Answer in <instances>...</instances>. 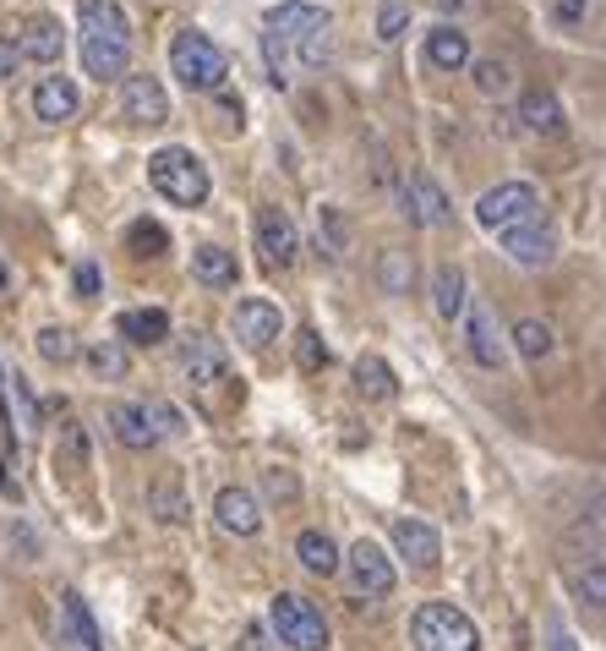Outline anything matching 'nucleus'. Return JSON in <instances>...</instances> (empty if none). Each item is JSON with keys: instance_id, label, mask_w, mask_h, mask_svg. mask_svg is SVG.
I'll use <instances>...</instances> for the list:
<instances>
[{"instance_id": "nucleus-1", "label": "nucleus", "mask_w": 606, "mask_h": 651, "mask_svg": "<svg viewBox=\"0 0 606 651\" xmlns=\"http://www.w3.org/2000/svg\"><path fill=\"white\" fill-rule=\"evenodd\" d=\"M77 39H83V67L88 77H126L132 61V23L116 0H77Z\"/></svg>"}, {"instance_id": "nucleus-2", "label": "nucleus", "mask_w": 606, "mask_h": 651, "mask_svg": "<svg viewBox=\"0 0 606 651\" xmlns=\"http://www.w3.org/2000/svg\"><path fill=\"white\" fill-rule=\"evenodd\" d=\"M148 181H154V192H159L165 203H175V208H203L208 192H214L208 165H203L192 148H175V143L148 159Z\"/></svg>"}, {"instance_id": "nucleus-3", "label": "nucleus", "mask_w": 606, "mask_h": 651, "mask_svg": "<svg viewBox=\"0 0 606 651\" xmlns=\"http://www.w3.org/2000/svg\"><path fill=\"white\" fill-rule=\"evenodd\" d=\"M410 640L415 651H481V629L453 602H421L410 618Z\"/></svg>"}, {"instance_id": "nucleus-4", "label": "nucleus", "mask_w": 606, "mask_h": 651, "mask_svg": "<svg viewBox=\"0 0 606 651\" xmlns=\"http://www.w3.org/2000/svg\"><path fill=\"white\" fill-rule=\"evenodd\" d=\"M170 72H175L192 94H219L225 77H230V56H225L208 34L186 28V34H175V45H170Z\"/></svg>"}, {"instance_id": "nucleus-5", "label": "nucleus", "mask_w": 606, "mask_h": 651, "mask_svg": "<svg viewBox=\"0 0 606 651\" xmlns=\"http://www.w3.org/2000/svg\"><path fill=\"white\" fill-rule=\"evenodd\" d=\"M268 624H274L279 646H290V651H328V624L301 591H279L268 602Z\"/></svg>"}, {"instance_id": "nucleus-6", "label": "nucleus", "mask_w": 606, "mask_h": 651, "mask_svg": "<svg viewBox=\"0 0 606 651\" xmlns=\"http://www.w3.org/2000/svg\"><path fill=\"white\" fill-rule=\"evenodd\" d=\"M475 219L502 236V230H519V225L541 219V197H535L530 181H502V186H492V192L475 197Z\"/></svg>"}, {"instance_id": "nucleus-7", "label": "nucleus", "mask_w": 606, "mask_h": 651, "mask_svg": "<svg viewBox=\"0 0 606 651\" xmlns=\"http://www.w3.org/2000/svg\"><path fill=\"white\" fill-rule=\"evenodd\" d=\"M121 116H126L132 126H165V121H170V94H165V83L148 77V72H126V77H121Z\"/></svg>"}, {"instance_id": "nucleus-8", "label": "nucleus", "mask_w": 606, "mask_h": 651, "mask_svg": "<svg viewBox=\"0 0 606 651\" xmlns=\"http://www.w3.org/2000/svg\"><path fill=\"white\" fill-rule=\"evenodd\" d=\"M399 208L410 225H453V208H448V192L426 176V170H410L399 181Z\"/></svg>"}, {"instance_id": "nucleus-9", "label": "nucleus", "mask_w": 606, "mask_h": 651, "mask_svg": "<svg viewBox=\"0 0 606 651\" xmlns=\"http://www.w3.org/2000/svg\"><path fill=\"white\" fill-rule=\"evenodd\" d=\"M339 564L350 569V580H355V591H361V596H393V580H399V575H393V564H388V553H383L377 542H366V537H361V542L339 558Z\"/></svg>"}, {"instance_id": "nucleus-10", "label": "nucleus", "mask_w": 606, "mask_h": 651, "mask_svg": "<svg viewBox=\"0 0 606 651\" xmlns=\"http://www.w3.org/2000/svg\"><path fill=\"white\" fill-rule=\"evenodd\" d=\"M279 335H284V312H279L274 301H263V296L235 301V340H241L246 351H268Z\"/></svg>"}, {"instance_id": "nucleus-11", "label": "nucleus", "mask_w": 606, "mask_h": 651, "mask_svg": "<svg viewBox=\"0 0 606 651\" xmlns=\"http://www.w3.org/2000/svg\"><path fill=\"white\" fill-rule=\"evenodd\" d=\"M257 252H263L268 268H290V263H295L301 230H295V219H290L284 208H263V214H257Z\"/></svg>"}, {"instance_id": "nucleus-12", "label": "nucleus", "mask_w": 606, "mask_h": 651, "mask_svg": "<svg viewBox=\"0 0 606 651\" xmlns=\"http://www.w3.org/2000/svg\"><path fill=\"white\" fill-rule=\"evenodd\" d=\"M225 346L219 340H208V335H192V340H181V373H186V384L192 389H219L225 384Z\"/></svg>"}, {"instance_id": "nucleus-13", "label": "nucleus", "mask_w": 606, "mask_h": 651, "mask_svg": "<svg viewBox=\"0 0 606 651\" xmlns=\"http://www.w3.org/2000/svg\"><path fill=\"white\" fill-rule=\"evenodd\" d=\"M263 28L274 39H301V34L328 28V7H317V0H279V7L263 12Z\"/></svg>"}, {"instance_id": "nucleus-14", "label": "nucleus", "mask_w": 606, "mask_h": 651, "mask_svg": "<svg viewBox=\"0 0 606 651\" xmlns=\"http://www.w3.org/2000/svg\"><path fill=\"white\" fill-rule=\"evenodd\" d=\"M502 252H508L513 263H524V268H541V263L557 257V230L541 225V219H530V225H519V230H502Z\"/></svg>"}, {"instance_id": "nucleus-15", "label": "nucleus", "mask_w": 606, "mask_h": 651, "mask_svg": "<svg viewBox=\"0 0 606 651\" xmlns=\"http://www.w3.org/2000/svg\"><path fill=\"white\" fill-rule=\"evenodd\" d=\"M464 340H470V357L481 367H502V340H497V323H492V306L486 301H464Z\"/></svg>"}, {"instance_id": "nucleus-16", "label": "nucleus", "mask_w": 606, "mask_h": 651, "mask_svg": "<svg viewBox=\"0 0 606 651\" xmlns=\"http://www.w3.org/2000/svg\"><path fill=\"white\" fill-rule=\"evenodd\" d=\"M393 547H399V558H410L415 569H437V558H443L437 531H432L426 520H410V515L393 520Z\"/></svg>"}, {"instance_id": "nucleus-17", "label": "nucleus", "mask_w": 606, "mask_h": 651, "mask_svg": "<svg viewBox=\"0 0 606 651\" xmlns=\"http://www.w3.org/2000/svg\"><path fill=\"white\" fill-rule=\"evenodd\" d=\"M519 121H524V132H535V137H562V132H568L562 99H557L552 88H530V94L519 99Z\"/></svg>"}, {"instance_id": "nucleus-18", "label": "nucleus", "mask_w": 606, "mask_h": 651, "mask_svg": "<svg viewBox=\"0 0 606 651\" xmlns=\"http://www.w3.org/2000/svg\"><path fill=\"white\" fill-rule=\"evenodd\" d=\"M214 515H219V526H225L230 537H257V531H263V504H257L246 487H225V493L214 498Z\"/></svg>"}, {"instance_id": "nucleus-19", "label": "nucleus", "mask_w": 606, "mask_h": 651, "mask_svg": "<svg viewBox=\"0 0 606 651\" xmlns=\"http://www.w3.org/2000/svg\"><path fill=\"white\" fill-rule=\"evenodd\" d=\"M116 335H121L126 346H165V340H170V312H159V306H132V312L116 317Z\"/></svg>"}, {"instance_id": "nucleus-20", "label": "nucleus", "mask_w": 606, "mask_h": 651, "mask_svg": "<svg viewBox=\"0 0 606 651\" xmlns=\"http://www.w3.org/2000/svg\"><path fill=\"white\" fill-rule=\"evenodd\" d=\"M61 50H66V34H61V23H50V17H34V23L17 34V56H23V61L56 67Z\"/></svg>"}, {"instance_id": "nucleus-21", "label": "nucleus", "mask_w": 606, "mask_h": 651, "mask_svg": "<svg viewBox=\"0 0 606 651\" xmlns=\"http://www.w3.org/2000/svg\"><path fill=\"white\" fill-rule=\"evenodd\" d=\"M77 105H83V99H77V83H72V77H45V83L34 88V116L50 121V126L72 121Z\"/></svg>"}, {"instance_id": "nucleus-22", "label": "nucleus", "mask_w": 606, "mask_h": 651, "mask_svg": "<svg viewBox=\"0 0 606 651\" xmlns=\"http://www.w3.org/2000/svg\"><path fill=\"white\" fill-rule=\"evenodd\" d=\"M426 61H432L437 72H464V67H470V34H459L453 23H437V28L426 34Z\"/></svg>"}, {"instance_id": "nucleus-23", "label": "nucleus", "mask_w": 606, "mask_h": 651, "mask_svg": "<svg viewBox=\"0 0 606 651\" xmlns=\"http://www.w3.org/2000/svg\"><path fill=\"white\" fill-rule=\"evenodd\" d=\"M61 624L77 635L83 651H110V646H105V629H99V618H94V607H88L83 591H72V586L61 591Z\"/></svg>"}, {"instance_id": "nucleus-24", "label": "nucleus", "mask_w": 606, "mask_h": 651, "mask_svg": "<svg viewBox=\"0 0 606 651\" xmlns=\"http://www.w3.org/2000/svg\"><path fill=\"white\" fill-rule=\"evenodd\" d=\"M192 274H197L203 285H214V290H230V285L241 279V263H235V252H225V246H197V252H192Z\"/></svg>"}, {"instance_id": "nucleus-25", "label": "nucleus", "mask_w": 606, "mask_h": 651, "mask_svg": "<svg viewBox=\"0 0 606 651\" xmlns=\"http://www.w3.org/2000/svg\"><path fill=\"white\" fill-rule=\"evenodd\" d=\"M464 274L453 268V263H443V268H432V306H437V317H464Z\"/></svg>"}, {"instance_id": "nucleus-26", "label": "nucleus", "mask_w": 606, "mask_h": 651, "mask_svg": "<svg viewBox=\"0 0 606 651\" xmlns=\"http://www.w3.org/2000/svg\"><path fill=\"white\" fill-rule=\"evenodd\" d=\"M355 389H361L366 400H393L399 378H393V367H388L377 351H361V357H355Z\"/></svg>"}, {"instance_id": "nucleus-27", "label": "nucleus", "mask_w": 606, "mask_h": 651, "mask_svg": "<svg viewBox=\"0 0 606 651\" xmlns=\"http://www.w3.org/2000/svg\"><path fill=\"white\" fill-rule=\"evenodd\" d=\"M110 427H116V438H121L126 449H154V444H159L154 427H148V417H143V406H132V400H116V406H110Z\"/></svg>"}, {"instance_id": "nucleus-28", "label": "nucleus", "mask_w": 606, "mask_h": 651, "mask_svg": "<svg viewBox=\"0 0 606 651\" xmlns=\"http://www.w3.org/2000/svg\"><path fill=\"white\" fill-rule=\"evenodd\" d=\"M295 558L312 569V575H339V547H334V537H323V531H301L295 537Z\"/></svg>"}, {"instance_id": "nucleus-29", "label": "nucleus", "mask_w": 606, "mask_h": 651, "mask_svg": "<svg viewBox=\"0 0 606 651\" xmlns=\"http://www.w3.org/2000/svg\"><path fill=\"white\" fill-rule=\"evenodd\" d=\"M7 417H12V427L28 438V433H39V400H34V389H28V378L17 373V378H7Z\"/></svg>"}, {"instance_id": "nucleus-30", "label": "nucleus", "mask_w": 606, "mask_h": 651, "mask_svg": "<svg viewBox=\"0 0 606 651\" xmlns=\"http://www.w3.org/2000/svg\"><path fill=\"white\" fill-rule=\"evenodd\" d=\"M513 351L524 357V362H546L552 357V329L541 317H519L513 323Z\"/></svg>"}, {"instance_id": "nucleus-31", "label": "nucleus", "mask_w": 606, "mask_h": 651, "mask_svg": "<svg viewBox=\"0 0 606 651\" xmlns=\"http://www.w3.org/2000/svg\"><path fill=\"white\" fill-rule=\"evenodd\" d=\"M317 246H323L334 263L350 252V219H344L339 208H317Z\"/></svg>"}, {"instance_id": "nucleus-32", "label": "nucleus", "mask_w": 606, "mask_h": 651, "mask_svg": "<svg viewBox=\"0 0 606 651\" xmlns=\"http://www.w3.org/2000/svg\"><path fill=\"white\" fill-rule=\"evenodd\" d=\"M88 367H94L99 378L121 384V378H126V367H132V357H126V346H121V340H99V346H88Z\"/></svg>"}, {"instance_id": "nucleus-33", "label": "nucleus", "mask_w": 606, "mask_h": 651, "mask_svg": "<svg viewBox=\"0 0 606 651\" xmlns=\"http://www.w3.org/2000/svg\"><path fill=\"white\" fill-rule=\"evenodd\" d=\"M39 357H45V362H56V367H66V362H77V357H83V346H77V335H72V329L50 323V329H39Z\"/></svg>"}, {"instance_id": "nucleus-34", "label": "nucleus", "mask_w": 606, "mask_h": 651, "mask_svg": "<svg viewBox=\"0 0 606 651\" xmlns=\"http://www.w3.org/2000/svg\"><path fill=\"white\" fill-rule=\"evenodd\" d=\"M377 279H383V290L388 296H410V279H415V263H410V252H383V263H377Z\"/></svg>"}, {"instance_id": "nucleus-35", "label": "nucleus", "mask_w": 606, "mask_h": 651, "mask_svg": "<svg viewBox=\"0 0 606 651\" xmlns=\"http://www.w3.org/2000/svg\"><path fill=\"white\" fill-rule=\"evenodd\" d=\"M470 72H475V88H481L486 99H502V94L513 88V72H508V61H497V56L470 61Z\"/></svg>"}, {"instance_id": "nucleus-36", "label": "nucleus", "mask_w": 606, "mask_h": 651, "mask_svg": "<svg viewBox=\"0 0 606 651\" xmlns=\"http://www.w3.org/2000/svg\"><path fill=\"white\" fill-rule=\"evenodd\" d=\"M56 466H61V471H88V433H83V422H66V427H61Z\"/></svg>"}, {"instance_id": "nucleus-37", "label": "nucleus", "mask_w": 606, "mask_h": 651, "mask_svg": "<svg viewBox=\"0 0 606 651\" xmlns=\"http://www.w3.org/2000/svg\"><path fill=\"white\" fill-rule=\"evenodd\" d=\"M143 417H148V427H154V438H181L186 433V417L170 406V400H143Z\"/></svg>"}, {"instance_id": "nucleus-38", "label": "nucleus", "mask_w": 606, "mask_h": 651, "mask_svg": "<svg viewBox=\"0 0 606 651\" xmlns=\"http://www.w3.org/2000/svg\"><path fill=\"white\" fill-rule=\"evenodd\" d=\"M148 509H159V520H165V526H181V520H186V515H192V509H186V498H181V487H175V482H159V487H154V493H148Z\"/></svg>"}, {"instance_id": "nucleus-39", "label": "nucleus", "mask_w": 606, "mask_h": 651, "mask_svg": "<svg viewBox=\"0 0 606 651\" xmlns=\"http://www.w3.org/2000/svg\"><path fill=\"white\" fill-rule=\"evenodd\" d=\"M126 241H132V252H137V257H159V252L170 246V230H165V225H154V219H137Z\"/></svg>"}, {"instance_id": "nucleus-40", "label": "nucleus", "mask_w": 606, "mask_h": 651, "mask_svg": "<svg viewBox=\"0 0 606 651\" xmlns=\"http://www.w3.org/2000/svg\"><path fill=\"white\" fill-rule=\"evenodd\" d=\"M404 28H410V7H399V0H383V12H377V39L393 45V39H404Z\"/></svg>"}, {"instance_id": "nucleus-41", "label": "nucleus", "mask_w": 606, "mask_h": 651, "mask_svg": "<svg viewBox=\"0 0 606 651\" xmlns=\"http://www.w3.org/2000/svg\"><path fill=\"white\" fill-rule=\"evenodd\" d=\"M295 362H301L306 373L328 367V346H323V335H317V329H301V340H295Z\"/></svg>"}, {"instance_id": "nucleus-42", "label": "nucleus", "mask_w": 606, "mask_h": 651, "mask_svg": "<svg viewBox=\"0 0 606 651\" xmlns=\"http://www.w3.org/2000/svg\"><path fill=\"white\" fill-rule=\"evenodd\" d=\"M301 61H306L312 72L334 61V39H328V28H317V34H301Z\"/></svg>"}, {"instance_id": "nucleus-43", "label": "nucleus", "mask_w": 606, "mask_h": 651, "mask_svg": "<svg viewBox=\"0 0 606 651\" xmlns=\"http://www.w3.org/2000/svg\"><path fill=\"white\" fill-rule=\"evenodd\" d=\"M552 17H557V28H579L590 17V0H552Z\"/></svg>"}, {"instance_id": "nucleus-44", "label": "nucleus", "mask_w": 606, "mask_h": 651, "mask_svg": "<svg viewBox=\"0 0 606 651\" xmlns=\"http://www.w3.org/2000/svg\"><path fill=\"white\" fill-rule=\"evenodd\" d=\"M214 105H219V116H225L219 126H235V132H241V116H246V105H241V94H230V88H219V94H214Z\"/></svg>"}, {"instance_id": "nucleus-45", "label": "nucleus", "mask_w": 606, "mask_h": 651, "mask_svg": "<svg viewBox=\"0 0 606 651\" xmlns=\"http://www.w3.org/2000/svg\"><path fill=\"white\" fill-rule=\"evenodd\" d=\"M579 596H584L590 607H601V596H606V575H601V564H590V569L579 575Z\"/></svg>"}, {"instance_id": "nucleus-46", "label": "nucleus", "mask_w": 606, "mask_h": 651, "mask_svg": "<svg viewBox=\"0 0 606 651\" xmlns=\"http://www.w3.org/2000/svg\"><path fill=\"white\" fill-rule=\"evenodd\" d=\"M17 39H0V83H7V77H17Z\"/></svg>"}, {"instance_id": "nucleus-47", "label": "nucleus", "mask_w": 606, "mask_h": 651, "mask_svg": "<svg viewBox=\"0 0 606 651\" xmlns=\"http://www.w3.org/2000/svg\"><path fill=\"white\" fill-rule=\"evenodd\" d=\"M77 296H99V268H94V263L77 268Z\"/></svg>"}, {"instance_id": "nucleus-48", "label": "nucleus", "mask_w": 606, "mask_h": 651, "mask_svg": "<svg viewBox=\"0 0 606 651\" xmlns=\"http://www.w3.org/2000/svg\"><path fill=\"white\" fill-rule=\"evenodd\" d=\"M268 493H279V498H295V477H290V471H268Z\"/></svg>"}, {"instance_id": "nucleus-49", "label": "nucleus", "mask_w": 606, "mask_h": 651, "mask_svg": "<svg viewBox=\"0 0 606 651\" xmlns=\"http://www.w3.org/2000/svg\"><path fill=\"white\" fill-rule=\"evenodd\" d=\"M246 651H268V646H263V629H246Z\"/></svg>"}, {"instance_id": "nucleus-50", "label": "nucleus", "mask_w": 606, "mask_h": 651, "mask_svg": "<svg viewBox=\"0 0 606 651\" xmlns=\"http://www.w3.org/2000/svg\"><path fill=\"white\" fill-rule=\"evenodd\" d=\"M437 7H443V12H459V7H464V0H437Z\"/></svg>"}, {"instance_id": "nucleus-51", "label": "nucleus", "mask_w": 606, "mask_h": 651, "mask_svg": "<svg viewBox=\"0 0 606 651\" xmlns=\"http://www.w3.org/2000/svg\"><path fill=\"white\" fill-rule=\"evenodd\" d=\"M0 285H7V268H0Z\"/></svg>"}]
</instances>
